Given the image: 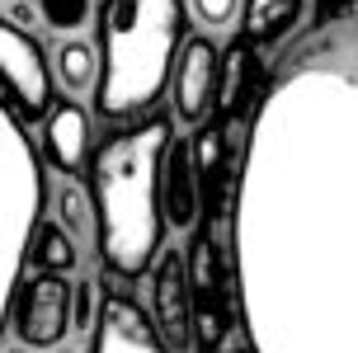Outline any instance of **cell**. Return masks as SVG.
Listing matches in <instances>:
<instances>
[{
  "instance_id": "7a4b0ae2",
  "label": "cell",
  "mask_w": 358,
  "mask_h": 353,
  "mask_svg": "<svg viewBox=\"0 0 358 353\" xmlns=\"http://www.w3.org/2000/svg\"><path fill=\"white\" fill-rule=\"evenodd\" d=\"M184 0H104L94 19V113L127 123L156 108L184 43Z\"/></svg>"
},
{
  "instance_id": "2e32d148",
  "label": "cell",
  "mask_w": 358,
  "mask_h": 353,
  "mask_svg": "<svg viewBox=\"0 0 358 353\" xmlns=\"http://www.w3.org/2000/svg\"><path fill=\"white\" fill-rule=\"evenodd\" d=\"M57 226L66 231V236H76V240H94V208H90V194L66 175L57 184Z\"/></svg>"
},
{
  "instance_id": "8992f818",
  "label": "cell",
  "mask_w": 358,
  "mask_h": 353,
  "mask_svg": "<svg viewBox=\"0 0 358 353\" xmlns=\"http://www.w3.org/2000/svg\"><path fill=\"white\" fill-rule=\"evenodd\" d=\"M90 353H175L161 339L156 320L123 292H104L90 320Z\"/></svg>"
},
{
  "instance_id": "ba28073f",
  "label": "cell",
  "mask_w": 358,
  "mask_h": 353,
  "mask_svg": "<svg viewBox=\"0 0 358 353\" xmlns=\"http://www.w3.org/2000/svg\"><path fill=\"white\" fill-rule=\"evenodd\" d=\"M151 301H156V330L170 349H189V320H194V301H189V264L179 250H165L161 268H156V287H151Z\"/></svg>"
},
{
  "instance_id": "5bb4252c",
  "label": "cell",
  "mask_w": 358,
  "mask_h": 353,
  "mask_svg": "<svg viewBox=\"0 0 358 353\" xmlns=\"http://www.w3.org/2000/svg\"><path fill=\"white\" fill-rule=\"evenodd\" d=\"M24 264L43 268V273H71L80 264V240L66 236V231L57 226V222H34V236H29V259Z\"/></svg>"
},
{
  "instance_id": "603a6c76",
  "label": "cell",
  "mask_w": 358,
  "mask_h": 353,
  "mask_svg": "<svg viewBox=\"0 0 358 353\" xmlns=\"http://www.w3.org/2000/svg\"><path fill=\"white\" fill-rule=\"evenodd\" d=\"M325 5H330V0H325Z\"/></svg>"
},
{
  "instance_id": "44dd1931",
  "label": "cell",
  "mask_w": 358,
  "mask_h": 353,
  "mask_svg": "<svg viewBox=\"0 0 358 353\" xmlns=\"http://www.w3.org/2000/svg\"><path fill=\"white\" fill-rule=\"evenodd\" d=\"M5 353H34V349H24V344H19V349H5Z\"/></svg>"
},
{
  "instance_id": "52a82bcc",
  "label": "cell",
  "mask_w": 358,
  "mask_h": 353,
  "mask_svg": "<svg viewBox=\"0 0 358 353\" xmlns=\"http://www.w3.org/2000/svg\"><path fill=\"white\" fill-rule=\"evenodd\" d=\"M217 71H222V57H217V43L208 34L184 38L179 48V66L170 71V85H175V113L179 123H208V113L217 108Z\"/></svg>"
},
{
  "instance_id": "ac0fdd59",
  "label": "cell",
  "mask_w": 358,
  "mask_h": 353,
  "mask_svg": "<svg viewBox=\"0 0 358 353\" xmlns=\"http://www.w3.org/2000/svg\"><path fill=\"white\" fill-rule=\"evenodd\" d=\"M194 15L208 24V29H227L236 15H241V0H194Z\"/></svg>"
},
{
  "instance_id": "3957f363",
  "label": "cell",
  "mask_w": 358,
  "mask_h": 353,
  "mask_svg": "<svg viewBox=\"0 0 358 353\" xmlns=\"http://www.w3.org/2000/svg\"><path fill=\"white\" fill-rule=\"evenodd\" d=\"M43 217V160L19 123V113L0 94V335L10 325V297L24 278L29 236Z\"/></svg>"
},
{
  "instance_id": "9a60e30c",
  "label": "cell",
  "mask_w": 358,
  "mask_h": 353,
  "mask_svg": "<svg viewBox=\"0 0 358 353\" xmlns=\"http://www.w3.org/2000/svg\"><path fill=\"white\" fill-rule=\"evenodd\" d=\"M94 48L90 43H80V38H62L57 43V52H52V80H62V85L71 89V94H80V89L94 85Z\"/></svg>"
},
{
  "instance_id": "7c38bea8",
  "label": "cell",
  "mask_w": 358,
  "mask_h": 353,
  "mask_svg": "<svg viewBox=\"0 0 358 353\" xmlns=\"http://www.w3.org/2000/svg\"><path fill=\"white\" fill-rule=\"evenodd\" d=\"M255 99H259V66L250 62V43L236 38L217 71V108H222V118H231V113H245V104Z\"/></svg>"
},
{
  "instance_id": "4fadbf2b",
  "label": "cell",
  "mask_w": 358,
  "mask_h": 353,
  "mask_svg": "<svg viewBox=\"0 0 358 353\" xmlns=\"http://www.w3.org/2000/svg\"><path fill=\"white\" fill-rule=\"evenodd\" d=\"M302 10H306V0H245V10H241V38L250 48H273V43H283L297 29Z\"/></svg>"
},
{
  "instance_id": "ffe728a7",
  "label": "cell",
  "mask_w": 358,
  "mask_h": 353,
  "mask_svg": "<svg viewBox=\"0 0 358 353\" xmlns=\"http://www.w3.org/2000/svg\"><path fill=\"white\" fill-rule=\"evenodd\" d=\"M24 19H34V5L29 0H15V24H24Z\"/></svg>"
},
{
  "instance_id": "6da1fadb",
  "label": "cell",
  "mask_w": 358,
  "mask_h": 353,
  "mask_svg": "<svg viewBox=\"0 0 358 353\" xmlns=\"http://www.w3.org/2000/svg\"><path fill=\"white\" fill-rule=\"evenodd\" d=\"M170 118L146 113L104 132L90 151V208L94 245L113 278H142L165 240L161 170L170 151Z\"/></svg>"
},
{
  "instance_id": "d6986e66",
  "label": "cell",
  "mask_w": 358,
  "mask_h": 353,
  "mask_svg": "<svg viewBox=\"0 0 358 353\" xmlns=\"http://www.w3.org/2000/svg\"><path fill=\"white\" fill-rule=\"evenodd\" d=\"M94 311V282H71V330H90Z\"/></svg>"
},
{
  "instance_id": "277c9868",
  "label": "cell",
  "mask_w": 358,
  "mask_h": 353,
  "mask_svg": "<svg viewBox=\"0 0 358 353\" xmlns=\"http://www.w3.org/2000/svg\"><path fill=\"white\" fill-rule=\"evenodd\" d=\"M0 94L19 113V123H43L48 108L57 104V80L52 62L43 57L34 38L19 29L15 19L0 15Z\"/></svg>"
},
{
  "instance_id": "e0dca14e",
  "label": "cell",
  "mask_w": 358,
  "mask_h": 353,
  "mask_svg": "<svg viewBox=\"0 0 358 353\" xmlns=\"http://www.w3.org/2000/svg\"><path fill=\"white\" fill-rule=\"evenodd\" d=\"M94 15V0H34V19H43V29L71 38L80 34Z\"/></svg>"
},
{
  "instance_id": "7402d4cb",
  "label": "cell",
  "mask_w": 358,
  "mask_h": 353,
  "mask_svg": "<svg viewBox=\"0 0 358 353\" xmlns=\"http://www.w3.org/2000/svg\"><path fill=\"white\" fill-rule=\"evenodd\" d=\"M57 353H62V349H57ZM66 353H71V349H66Z\"/></svg>"
},
{
  "instance_id": "8fae6325",
  "label": "cell",
  "mask_w": 358,
  "mask_h": 353,
  "mask_svg": "<svg viewBox=\"0 0 358 353\" xmlns=\"http://www.w3.org/2000/svg\"><path fill=\"white\" fill-rule=\"evenodd\" d=\"M194 151V175H198V203H208V212L227 208V170H231V151L222 141L217 123H198V132L189 137Z\"/></svg>"
},
{
  "instance_id": "5b68a950",
  "label": "cell",
  "mask_w": 358,
  "mask_h": 353,
  "mask_svg": "<svg viewBox=\"0 0 358 353\" xmlns=\"http://www.w3.org/2000/svg\"><path fill=\"white\" fill-rule=\"evenodd\" d=\"M10 325L24 349H57L71 335V282L66 273H43L34 268L29 278L15 282L10 297Z\"/></svg>"
},
{
  "instance_id": "9c48e42d",
  "label": "cell",
  "mask_w": 358,
  "mask_h": 353,
  "mask_svg": "<svg viewBox=\"0 0 358 353\" xmlns=\"http://www.w3.org/2000/svg\"><path fill=\"white\" fill-rule=\"evenodd\" d=\"M43 156L57 175H80L90 160V118L76 99H57L43 118Z\"/></svg>"
},
{
  "instance_id": "30bf717a",
  "label": "cell",
  "mask_w": 358,
  "mask_h": 353,
  "mask_svg": "<svg viewBox=\"0 0 358 353\" xmlns=\"http://www.w3.org/2000/svg\"><path fill=\"white\" fill-rule=\"evenodd\" d=\"M161 208H165V222L175 231H189L198 222V175H194V151L184 137H170V151H165V170H161Z\"/></svg>"
}]
</instances>
